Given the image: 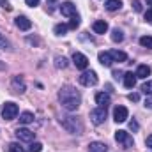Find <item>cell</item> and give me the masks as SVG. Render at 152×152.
<instances>
[{
    "instance_id": "obj_1",
    "label": "cell",
    "mask_w": 152,
    "mask_h": 152,
    "mask_svg": "<svg viewBox=\"0 0 152 152\" xmlns=\"http://www.w3.org/2000/svg\"><path fill=\"white\" fill-rule=\"evenodd\" d=\"M58 101H60V104L67 112H75V110L80 108V104H81V96H80V92L76 90L75 87L66 85L58 92Z\"/></svg>"
},
{
    "instance_id": "obj_2",
    "label": "cell",
    "mask_w": 152,
    "mask_h": 152,
    "mask_svg": "<svg viewBox=\"0 0 152 152\" xmlns=\"http://www.w3.org/2000/svg\"><path fill=\"white\" fill-rule=\"evenodd\" d=\"M60 124H62V127H64L66 131H69L71 134H81V133H83V126H81V122H80L76 117H71V115L62 117V118H60Z\"/></svg>"
},
{
    "instance_id": "obj_3",
    "label": "cell",
    "mask_w": 152,
    "mask_h": 152,
    "mask_svg": "<svg viewBox=\"0 0 152 152\" xmlns=\"http://www.w3.org/2000/svg\"><path fill=\"white\" fill-rule=\"evenodd\" d=\"M18 104L16 103H4V106H2V117H4V120H12V118H16V115H18Z\"/></svg>"
},
{
    "instance_id": "obj_4",
    "label": "cell",
    "mask_w": 152,
    "mask_h": 152,
    "mask_svg": "<svg viewBox=\"0 0 152 152\" xmlns=\"http://www.w3.org/2000/svg\"><path fill=\"white\" fill-rule=\"evenodd\" d=\"M80 83L83 87H94V85H97V75L94 71H85L80 76Z\"/></svg>"
},
{
    "instance_id": "obj_5",
    "label": "cell",
    "mask_w": 152,
    "mask_h": 152,
    "mask_svg": "<svg viewBox=\"0 0 152 152\" xmlns=\"http://www.w3.org/2000/svg\"><path fill=\"white\" fill-rule=\"evenodd\" d=\"M115 140H117L118 143H122L126 149H131L133 143H134L133 138H131V134H129L127 131H117V133H115Z\"/></svg>"
},
{
    "instance_id": "obj_6",
    "label": "cell",
    "mask_w": 152,
    "mask_h": 152,
    "mask_svg": "<svg viewBox=\"0 0 152 152\" xmlns=\"http://www.w3.org/2000/svg\"><path fill=\"white\" fill-rule=\"evenodd\" d=\"M90 120H92V124L101 126L106 120V108H96V110H92L90 112Z\"/></svg>"
},
{
    "instance_id": "obj_7",
    "label": "cell",
    "mask_w": 152,
    "mask_h": 152,
    "mask_svg": "<svg viewBox=\"0 0 152 152\" xmlns=\"http://www.w3.org/2000/svg\"><path fill=\"white\" fill-rule=\"evenodd\" d=\"M73 62H75L76 67L81 69V71H85V69L88 67V58H87L83 53H80V51H75V53H73Z\"/></svg>"
},
{
    "instance_id": "obj_8",
    "label": "cell",
    "mask_w": 152,
    "mask_h": 152,
    "mask_svg": "<svg viewBox=\"0 0 152 152\" xmlns=\"http://www.w3.org/2000/svg\"><path fill=\"white\" fill-rule=\"evenodd\" d=\"M127 115H129V112H127V108H126V106H115V110H113V120L117 122V124L126 122V120H127Z\"/></svg>"
},
{
    "instance_id": "obj_9",
    "label": "cell",
    "mask_w": 152,
    "mask_h": 152,
    "mask_svg": "<svg viewBox=\"0 0 152 152\" xmlns=\"http://www.w3.org/2000/svg\"><path fill=\"white\" fill-rule=\"evenodd\" d=\"M16 136H18V140L20 142H34V133L32 131H28V129H23V127H20V129H16Z\"/></svg>"
},
{
    "instance_id": "obj_10",
    "label": "cell",
    "mask_w": 152,
    "mask_h": 152,
    "mask_svg": "<svg viewBox=\"0 0 152 152\" xmlns=\"http://www.w3.org/2000/svg\"><path fill=\"white\" fill-rule=\"evenodd\" d=\"M96 103L99 104V108H108L110 103H112L110 94H106V92H99V94H96Z\"/></svg>"
},
{
    "instance_id": "obj_11",
    "label": "cell",
    "mask_w": 152,
    "mask_h": 152,
    "mask_svg": "<svg viewBox=\"0 0 152 152\" xmlns=\"http://www.w3.org/2000/svg\"><path fill=\"white\" fill-rule=\"evenodd\" d=\"M60 12L64 14V16H69V18H73L76 16L78 12H76V5L73 2H66V4H62L60 5Z\"/></svg>"
},
{
    "instance_id": "obj_12",
    "label": "cell",
    "mask_w": 152,
    "mask_h": 152,
    "mask_svg": "<svg viewBox=\"0 0 152 152\" xmlns=\"http://www.w3.org/2000/svg\"><path fill=\"white\" fill-rule=\"evenodd\" d=\"M14 23H16V27H18L20 30H28V28L32 27V21H30L27 16H18V18L14 20Z\"/></svg>"
},
{
    "instance_id": "obj_13",
    "label": "cell",
    "mask_w": 152,
    "mask_h": 152,
    "mask_svg": "<svg viewBox=\"0 0 152 152\" xmlns=\"http://www.w3.org/2000/svg\"><path fill=\"white\" fill-rule=\"evenodd\" d=\"M92 28H94L96 34H104V32L108 30V23H106L104 20H97V21H94Z\"/></svg>"
},
{
    "instance_id": "obj_14",
    "label": "cell",
    "mask_w": 152,
    "mask_h": 152,
    "mask_svg": "<svg viewBox=\"0 0 152 152\" xmlns=\"http://www.w3.org/2000/svg\"><path fill=\"white\" fill-rule=\"evenodd\" d=\"M97 58H99V62H101L104 67H112V64H113V58L110 57L108 51H101V53L97 55Z\"/></svg>"
},
{
    "instance_id": "obj_15",
    "label": "cell",
    "mask_w": 152,
    "mask_h": 152,
    "mask_svg": "<svg viewBox=\"0 0 152 152\" xmlns=\"http://www.w3.org/2000/svg\"><path fill=\"white\" fill-rule=\"evenodd\" d=\"M124 85H126V88H133L134 85H136V75L134 73H124Z\"/></svg>"
},
{
    "instance_id": "obj_16",
    "label": "cell",
    "mask_w": 152,
    "mask_h": 152,
    "mask_svg": "<svg viewBox=\"0 0 152 152\" xmlns=\"http://www.w3.org/2000/svg\"><path fill=\"white\" fill-rule=\"evenodd\" d=\"M88 152H108V147L103 142H92L88 145Z\"/></svg>"
},
{
    "instance_id": "obj_17",
    "label": "cell",
    "mask_w": 152,
    "mask_h": 152,
    "mask_svg": "<svg viewBox=\"0 0 152 152\" xmlns=\"http://www.w3.org/2000/svg\"><path fill=\"white\" fill-rule=\"evenodd\" d=\"M108 53H110V57L113 58V62H126V60H127V55H126L124 51H118V50H110Z\"/></svg>"
},
{
    "instance_id": "obj_18",
    "label": "cell",
    "mask_w": 152,
    "mask_h": 152,
    "mask_svg": "<svg viewBox=\"0 0 152 152\" xmlns=\"http://www.w3.org/2000/svg\"><path fill=\"white\" fill-rule=\"evenodd\" d=\"M136 78H140V80H145L147 76L151 75V67L149 66H145V64H142V66H138V69H136Z\"/></svg>"
},
{
    "instance_id": "obj_19",
    "label": "cell",
    "mask_w": 152,
    "mask_h": 152,
    "mask_svg": "<svg viewBox=\"0 0 152 152\" xmlns=\"http://www.w3.org/2000/svg\"><path fill=\"white\" fill-rule=\"evenodd\" d=\"M12 87H14V92H25V83H23V80L20 78V76H14L12 78Z\"/></svg>"
},
{
    "instance_id": "obj_20",
    "label": "cell",
    "mask_w": 152,
    "mask_h": 152,
    "mask_svg": "<svg viewBox=\"0 0 152 152\" xmlns=\"http://www.w3.org/2000/svg\"><path fill=\"white\" fill-rule=\"evenodd\" d=\"M104 7H106L108 11H118V9L122 7V2H120V0H108V2L104 4Z\"/></svg>"
},
{
    "instance_id": "obj_21",
    "label": "cell",
    "mask_w": 152,
    "mask_h": 152,
    "mask_svg": "<svg viewBox=\"0 0 152 152\" xmlns=\"http://www.w3.org/2000/svg\"><path fill=\"white\" fill-rule=\"evenodd\" d=\"M112 41L113 42H122L124 41V32L120 28H113L112 30Z\"/></svg>"
},
{
    "instance_id": "obj_22",
    "label": "cell",
    "mask_w": 152,
    "mask_h": 152,
    "mask_svg": "<svg viewBox=\"0 0 152 152\" xmlns=\"http://www.w3.org/2000/svg\"><path fill=\"white\" fill-rule=\"evenodd\" d=\"M20 122H21V124H30V122H34V113L23 112V113L20 115Z\"/></svg>"
},
{
    "instance_id": "obj_23",
    "label": "cell",
    "mask_w": 152,
    "mask_h": 152,
    "mask_svg": "<svg viewBox=\"0 0 152 152\" xmlns=\"http://www.w3.org/2000/svg\"><path fill=\"white\" fill-rule=\"evenodd\" d=\"M55 67L57 69H66L67 67V58L66 57H55Z\"/></svg>"
},
{
    "instance_id": "obj_24",
    "label": "cell",
    "mask_w": 152,
    "mask_h": 152,
    "mask_svg": "<svg viewBox=\"0 0 152 152\" xmlns=\"http://www.w3.org/2000/svg\"><path fill=\"white\" fill-rule=\"evenodd\" d=\"M67 25H64V23H58V25H55V28H53V32L57 34V36H66V32H67Z\"/></svg>"
},
{
    "instance_id": "obj_25",
    "label": "cell",
    "mask_w": 152,
    "mask_h": 152,
    "mask_svg": "<svg viewBox=\"0 0 152 152\" xmlns=\"http://www.w3.org/2000/svg\"><path fill=\"white\" fill-rule=\"evenodd\" d=\"M140 44H142L143 48H151L152 50V36H143V37H140Z\"/></svg>"
},
{
    "instance_id": "obj_26",
    "label": "cell",
    "mask_w": 152,
    "mask_h": 152,
    "mask_svg": "<svg viewBox=\"0 0 152 152\" xmlns=\"http://www.w3.org/2000/svg\"><path fill=\"white\" fill-rule=\"evenodd\" d=\"M7 151H9V152H27L23 147H20V143H9Z\"/></svg>"
},
{
    "instance_id": "obj_27",
    "label": "cell",
    "mask_w": 152,
    "mask_h": 152,
    "mask_svg": "<svg viewBox=\"0 0 152 152\" xmlns=\"http://www.w3.org/2000/svg\"><path fill=\"white\" fill-rule=\"evenodd\" d=\"M142 90H143L147 96H152V80H151V81H147V83H143Z\"/></svg>"
},
{
    "instance_id": "obj_28",
    "label": "cell",
    "mask_w": 152,
    "mask_h": 152,
    "mask_svg": "<svg viewBox=\"0 0 152 152\" xmlns=\"http://www.w3.org/2000/svg\"><path fill=\"white\" fill-rule=\"evenodd\" d=\"M41 151H42V143H39V142L30 143V152H41Z\"/></svg>"
},
{
    "instance_id": "obj_29",
    "label": "cell",
    "mask_w": 152,
    "mask_h": 152,
    "mask_svg": "<svg viewBox=\"0 0 152 152\" xmlns=\"http://www.w3.org/2000/svg\"><path fill=\"white\" fill-rule=\"evenodd\" d=\"M78 25H80V16L76 14V16L71 18V21H69V25H67V27H69V28H76Z\"/></svg>"
},
{
    "instance_id": "obj_30",
    "label": "cell",
    "mask_w": 152,
    "mask_h": 152,
    "mask_svg": "<svg viewBox=\"0 0 152 152\" xmlns=\"http://www.w3.org/2000/svg\"><path fill=\"white\" fill-rule=\"evenodd\" d=\"M0 48H4V50H9L11 48V44H9V41L4 37L2 34H0Z\"/></svg>"
},
{
    "instance_id": "obj_31",
    "label": "cell",
    "mask_w": 152,
    "mask_h": 152,
    "mask_svg": "<svg viewBox=\"0 0 152 152\" xmlns=\"http://www.w3.org/2000/svg\"><path fill=\"white\" fill-rule=\"evenodd\" d=\"M133 9H134L136 12H142V2H138V0H134V2H133Z\"/></svg>"
},
{
    "instance_id": "obj_32",
    "label": "cell",
    "mask_w": 152,
    "mask_h": 152,
    "mask_svg": "<svg viewBox=\"0 0 152 152\" xmlns=\"http://www.w3.org/2000/svg\"><path fill=\"white\" fill-rule=\"evenodd\" d=\"M127 97H129V101H133V103H136V101H140V96H138L136 92H133V94H129Z\"/></svg>"
},
{
    "instance_id": "obj_33",
    "label": "cell",
    "mask_w": 152,
    "mask_h": 152,
    "mask_svg": "<svg viewBox=\"0 0 152 152\" xmlns=\"http://www.w3.org/2000/svg\"><path fill=\"white\" fill-rule=\"evenodd\" d=\"M129 127H131L133 131H138V122H136V120H131V122H129Z\"/></svg>"
},
{
    "instance_id": "obj_34",
    "label": "cell",
    "mask_w": 152,
    "mask_h": 152,
    "mask_svg": "<svg viewBox=\"0 0 152 152\" xmlns=\"http://www.w3.org/2000/svg\"><path fill=\"white\" fill-rule=\"evenodd\" d=\"M0 5H2L4 9H7V11H11V5H9V2H7V0H0Z\"/></svg>"
},
{
    "instance_id": "obj_35",
    "label": "cell",
    "mask_w": 152,
    "mask_h": 152,
    "mask_svg": "<svg viewBox=\"0 0 152 152\" xmlns=\"http://www.w3.org/2000/svg\"><path fill=\"white\" fill-rule=\"evenodd\" d=\"M145 20H147L149 23H152V9H149V11L145 12Z\"/></svg>"
},
{
    "instance_id": "obj_36",
    "label": "cell",
    "mask_w": 152,
    "mask_h": 152,
    "mask_svg": "<svg viewBox=\"0 0 152 152\" xmlns=\"http://www.w3.org/2000/svg\"><path fill=\"white\" fill-rule=\"evenodd\" d=\"M27 2V5H30V7H36V5H39V0H25Z\"/></svg>"
},
{
    "instance_id": "obj_37",
    "label": "cell",
    "mask_w": 152,
    "mask_h": 152,
    "mask_svg": "<svg viewBox=\"0 0 152 152\" xmlns=\"http://www.w3.org/2000/svg\"><path fill=\"white\" fill-rule=\"evenodd\" d=\"M145 106L152 110V97H147V99H145Z\"/></svg>"
},
{
    "instance_id": "obj_38",
    "label": "cell",
    "mask_w": 152,
    "mask_h": 152,
    "mask_svg": "<svg viewBox=\"0 0 152 152\" xmlns=\"http://www.w3.org/2000/svg\"><path fill=\"white\" fill-rule=\"evenodd\" d=\"M145 143H147V147H149V149H152V134H151V136H147Z\"/></svg>"
},
{
    "instance_id": "obj_39",
    "label": "cell",
    "mask_w": 152,
    "mask_h": 152,
    "mask_svg": "<svg viewBox=\"0 0 152 152\" xmlns=\"http://www.w3.org/2000/svg\"><path fill=\"white\" fill-rule=\"evenodd\" d=\"M120 75H122L120 71H113V76H115V78H120Z\"/></svg>"
},
{
    "instance_id": "obj_40",
    "label": "cell",
    "mask_w": 152,
    "mask_h": 152,
    "mask_svg": "<svg viewBox=\"0 0 152 152\" xmlns=\"http://www.w3.org/2000/svg\"><path fill=\"white\" fill-rule=\"evenodd\" d=\"M0 69H4V64H0Z\"/></svg>"
},
{
    "instance_id": "obj_41",
    "label": "cell",
    "mask_w": 152,
    "mask_h": 152,
    "mask_svg": "<svg viewBox=\"0 0 152 152\" xmlns=\"http://www.w3.org/2000/svg\"><path fill=\"white\" fill-rule=\"evenodd\" d=\"M147 2H149V4H151V5H152V0H147Z\"/></svg>"
},
{
    "instance_id": "obj_42",
    "label": "cell",
    "mask_w": 152,
    "mask_h": 152,
    "mask_svg": "<svg viewBox=\"0 0 152 152\" xmlns=\"http://www.w3.org/2000/svg\"><path fill=\"white\" fill-rule=\"evenodd\" d=\"M50 2H55V0H50Z\"/></svg>"
}]
</instances>
